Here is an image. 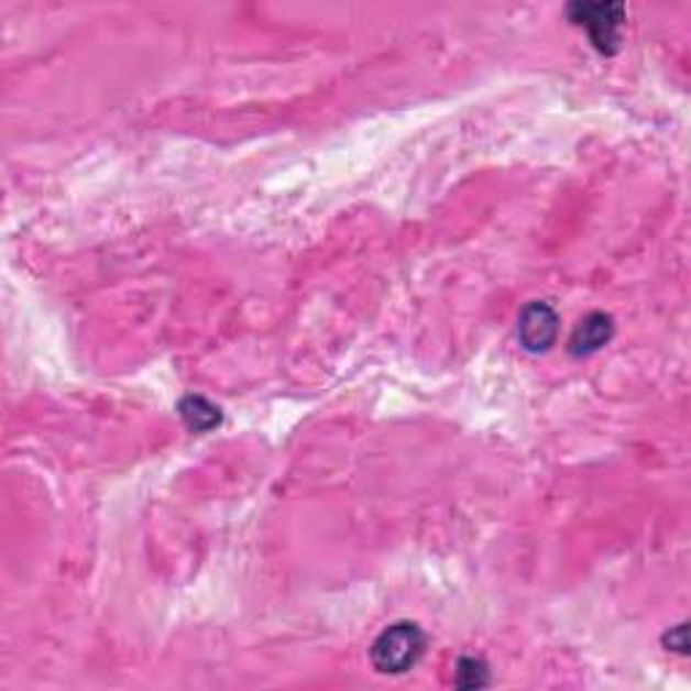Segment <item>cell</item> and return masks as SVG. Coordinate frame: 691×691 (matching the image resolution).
Listing matches in <instances>:
<instances>
[{"label":"cell","mask_w":691,"mask_h":691,"mask_svg":"<svg viewBox=\"0 0 691 691\" xmlns=\"http://www.w3.org/2000/svg\"><path fill=\"white\" fill-rule=\"evenodd\" d=\"M178 416L193 432H211L222 425V410L202 395H187L178 401Z\"/></svg>","instance_id":"5b68a950"},{"label":"cell","mask_w":691,"mask_h":691,"mask_svg":"<svg viewBox=\"0 0 691 691\" xmlns=\"http://www.w3.org/2000/svg\"><path fill=\"white\" fill-rule=\"evenodd\" d=\"M427 651V633L416 622H395L373 640L371 662L384 676L414 670Z\"/></svg>","instance_id":"6da1fadb"},{"label":"cell","mask_w":691,"mask_h":691,"mask_svg":"<svg viewBox=\"0 0 691 691\" xmlns=\"http://www.w3.org/2000/svg\"><path fill=\"white\" fill-rule=\"evenodd\" d=\"M687 635H689L687 624H678L672 633L665 635V646L672 648V651H678V654H689V637Z\"/></svg>","instance_id":"52a82bcc"},{"label":"cell","mask_w":691,"mask_h":691,"mask_svg":"<svg viewBox=\"0 0 691 691\" xmlns=\"http://www.w3.org/2000/svg\"><path fill=\"white\" fill-rule=\"evenodd\" d=\"M613 330H616V325H613L611 314L603 311L586 314V317L575 325L573 336H570L568 341V351L573 357L594 354V351H600L607 341H611Z\"/></svg>","instance_id":"277c9868"},{"label":"cell","mask_w":691,"mask_h":691,"mask_svg":"<svg viewBox=\"0 0 691 691\" xmlns=\"http://www.w3.org/2000/svg\"><path fill=\"white\" fill-rule=\"evenodd\" d=\"M492 683L490 665L481 657H460L454 672V687L457 689H484Z\"/></svg>","instance_id":"8992f818"},{"label":"cell","mask_w":691,"mask_h":691,"mask_svg":"<svg viewBox=\"0 0 691 691\" xmlns=\"http://www.w3.org/2000/svg\"><path fill=\"white\" fill-rule=\"evenodd\" d=\"M516 332L524 349L533 351V354H544L559 338V314L546 300L527 303L518 314Z\"/></svg>","instance_id":"3957f363"},{"label":"cell","mask_w":691,"mask_h":691,"mask_svg":"<svg viewBox=\"0 0 691 691\" xmlns=\"http://www.w3.org/2000/svg\"><path fill=\"white\" fill-rule=\"evenodd\" d=\"M624 3L618 0H605V3H575L568 6V17L575 25L586 28L589 39H592L594 50L603 55H616L618 44H622V25H624Z\"/></svg>","instance_id":"7a4b0ae2"}]
</instances>
